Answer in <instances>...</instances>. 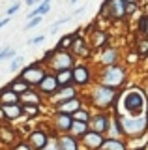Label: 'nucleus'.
Masks as SVG:
<instances>
[{
	"label": "nucleus",
	"mask_w": 148,
	"mask_h": 150,
	"mask_svg": "<svg viewBox=\"0 0 148 150\" xmlns=\"http://www.w3.org/2000/svg\"><path fill=\"white\" fill-rule=\"evenodd\" d=\"M148 109V94L141 86H126L120 90V98L116 101L113 112H118L122 116H141L146 115Z\"/></svg>",
	"instance_id": "1"
},
{
	"label": "nucleus",
	"mask_w": 148,
	"mask_h": 150,
	"mask_svg": "<svg viewBox=\"0 0 148 150\" xmlns=\"http://www.w3.org/2000/svg\"><path fill=\"white\" fill-rule=\"evenodd\" d=\"M82 94H85L86 105L92 111H114L116 101L120 98V90L105 86L101 83H94L90 90H85Z\"/></svg>",
	"instance_id": "2"
},
{
	"label": "nucleus",
	"mask_w": 148,
	"mask_h": 150,
	"mask_svg": "<svg viewBox=\"0 0 148 150\" xmlns=\"http://www.w3.org/2000/svg\"><path fill=\"white\" fill-rule=\"evenodd\" d=\"M96 83L116 88V90H124L129 83V68L124 62L105 66V68H96Z\"/></svg>",
	"instance_id": "3"
},
{
	"label": "nucleus",
	"mask_w": 148,
	"mask_h": 150,
	"mask_svg": "<svg viewBox=\"0 0 148 150\" xmlns=\"http://www.w3.org/2000/svg\"><path fill=\"white\" fill-rule=\"evenodd\" d=\"M41 62L47 66L49 71L58 73V71H62V69H73L79 60L71 54V51H62V49H56V47H54V49H49L47 53L43 54Z\"/></svg>",
	"instance_id": "4"
},
{
	"label": "nucleus",
	"mask_w": 148,
	"mask_h": 150,
	"mask_svg": "<svg viewBox=\"0 0 148 150\" xmlns=\"http://www.w3.org/2000/svg\"><path fill=\"white\" fill-rule=\"evenodd\" d=\"M126 8H128L126 0H103V4L99 8V17L113 23H122L128 19Z\"/></svg>",
	"instance_id": "5"
},
{
	"label": "nucleus",
	"mask_w": 148,
	"mask_h": 150,
	"mask_svg": "<svg viewBox=\"0 0 148 150\" xmlns=\"http://www.w3.org/2000/svg\"><path fill=\"white\" fill-rule=\"evenodd\" d=\"M118 115V112H116ZM122 116V115H120ZM122 124H124V133L126 139H139L142 135L148 133V116L141 115V116H122Z\"/></svg>",
	"instance_id": "6"
},
{
	"label": "nucleus",
	"mask_w": 148,
	"mask_h": 150,
	"mask_svg": "<svg viewBox=\"0 0 148 150\" xmlns=\"http://www.w3.org/2000/svg\"><path fill=\"white\" fill-rule=\"evenodd\" d=\"M96 83V68L90 62H77L73 68V84L85 92V88L92 86Z\"/></svg>",
	"instance_id": "7"
},
{
	"label": "nucleus",
	"mask_w": 148,
	"mask_h": 150,
	"mask_svg": "<svg viewBox=\"0 0 148 150\" xmlns=\"http://www.w3.org/2000/svg\"><path fill=\"white\" fill-rule=\"evenodd\" d=\"M47 73H49L47 66L41 62V60H36V62H32V64L23 66V69L19 71V77L23 79V81L28 83L32 88H36L41 81H43V77Z\"/></svg>",
	"instance_id": "8"
},
{
	"label": "nucleus",
	"mask_w": 148,
	"mask_h": 150,
	"mask_svg": "<svg viewBox=\"0 0 148 150\" xmlns=\"http://www.w3.org/2000/svg\"><path fill=\"white\" fill-rule=\"evenodd\" d=\"M54 137H58L53 129H45V128H32L28 133H26V141L32 144L34 150H45L49 146V143Z\"/></svg>",
	"instance_id": "9"
},
{
	"label": "nucleus",
	"mask_w": 148,
	"mask_h": 150,
	"mask_svg": "<svg viewBox=\"0 0 148 150\" xmlns=\"http://www.w3.org/2000/svg\"><path fill=\"white\" fill-rule=\"evenodd\" d=\"M69 51H71V54L75 56L79 62H90V58H94V49L88 45V40H86L81 32H77L75 40H73V45H71Z\"/></svg>",
	"instance_id": "10"
},
{
	"label": "nucleus",
	"mask_w": 148,
	"mask_h": 150,
	"mask_svg": "<svg viewBox=\"0 0 148 150\" xmlns=\"http://www.w3.org/2000/svg\"><path fill=\"white\" fill-rule=\"evenodd\" d=\"M111 124H113V111H94L88 126H90L92 131L101 133V135L107 137V133L111 129Z\"/></svg>",
	"instance_id": "11"
},
{
	"label": "nucleus",
	"mask_w": 148,
	"mask_h": 150,
	"mask_svg": "<svg viewBox=\"0 0 148 150\" xmlns=\"http://www.w3.org/2000/svg\"><path fill=\"white\" fill-rule=\"evenodd\" d=\"M71 126H73V116L71 115H66V112H54L53 111L51 120H49V128L53 129L56 135L69 133V131H71Z\"/></svg>",
	"instance_id": "12"
},
{
	"label": "nucleus",
	"mask_w": 148,
	"mask_h": 150,
	"mask_svg": "<svg viewBox=\"0 0 148 150\" xmlns=\"http://www.w3.org/2000/svg\"><path fill=\"white\" fill-rule=\"evenodd\" d=\"M86 105V100H85V94H79V96L71 98V100L68 101H62V103H56V105H53V111L54 112H66V115H75L79 109Z\"/></svg>",
	"instance_id": "13"
},
{
	"label": "nucleus",
	"mask_w": 148,
	"mask_h": 150,
	"mask_svg": "<svg viewBox=\"0 0 148 150\" xmlns=\"http://www.w3.org/2000/svg\"><path fill=\"white\" fill-rule=\"evenodd\" d=\"M58 88H60V84H58V81H56V75H54L53 71H49V73L43 77V81H41L38 86H36V90H38L41 96L45 98V101H47V100H51V98H53L54 94L58 92Z\"/></svg>",
	"instance_id": "14"
},
{
	"label": "nucleus",
	"mask_w": 148,
	"mask_h": 150,
	"mask_svg": "<svg viewBox=\"0 0 148 150\" xmlns=\"http://www.w3.org/2000/svg\"><path fill=\"white\" fill-rule=\"evenodd\" d=\"M98 68H105V66H114L120 64V49L114 45H107L98 53V60H96Z\"/></svg>",
	"instance_id": "15"
},
{
	"label": "nucleus",
	"mask_w": 148,
	"mask_h": 150,
	"mask_svg": "<svg viewBox=\"0 0 148 150\" xmlns=\"http://www.w3.org/2000/svg\"><path fill=\"white\" fill-rule=\"evenodd\" d=\"M86 40H88V45L94 51H98V53L109 45V34H107V30H103V28H96V30H92Z\"/></svg>",
	"instance_id": "16"
},
{
	"label": "nucleus",
	"mask_w": 148,
	"mask_h": 150,
	"mask_svg": "<svg viewBox=\"0 0 148 150\" xmlns=\"http://www.w3.org/2000/svg\"><path fill=\"white\" fill-rule=\"evenodd\" d=\"M79 94H82V92L75 86V84H69V86H60V88H58V92L54 94L51 100H47V101L51 103V107H53V105H56V103H62V101L71 100V98L79 96Z\"/></svg>",
	"instance_id": "17"
},
{
	"label": "nucleus",
	"mask_w": 148,
	"mask_h": 150,
	"mask_svg": "<svg viewBox=\"0 0 148 150\" xmlns=\"http://www.w3.org/2000/svg\"><path fill=\"white\" fill-rule=\"evenodd\" d=\"M103 143H105V135L96 133V131H92V129L81 139V146H82V150H101Z\"/></svg>",
	"instance_id": "18"
},
{
	"label": "nucleus",
	"mask_w": 148,
	"mask_h": 150,
	"mask_svg": "<svg viewBox=\"0 0 148 150\" xmlns=\"http://www.w3.org/2000/svg\"><path fill=\"white\" fill-rule=\"evenodd\" d=\"M0 107H2V112H4V118H6V124L25 118V112H23V105H21V103H13V105H0Z\"/></svg>",
	"instance_id": "19"
},
{
	"label": "nucleus",
	"mask_w": 148,
	"mask_h": 150,
	"mask_svg": "<svg viewBox=\"0 0 148 150\" xmlns=\"http://www.w3.org/2000/svg\"><path fill=\"white\" fill-rule=\"evenodd\" d=\"M56 144H58V150H82L81 141L77 137H73L71 133L58 135V137H56Z\"/></svg>",
	"instance_id": "20"
},
{
	"label": "nucleus",
	"mask_w": 148,
	"mask_h": 150,
	"mask_svg": "<svg viewBox=\"0 0 148 150\" xmlns=\"http://www.w3.org/2000/svg\"><path fill=\"white\" fill-rule=\"evenodd\" d=\"M15 141H17V131L10 124H0V146L4 144L10 148Z\"/></svg>",
	"instance_id": "21"
},
{
	"label": "nucleus",
	"mask_w": 148,
	"mask_h": 150,
	"mask_svg": "<svg viewBox=\"0 0 148 150\" xmlns=\"http://www.w3.org/2000/svg\"><path fill=\"white\" fill-rule=\"evenodd\" d=\"M19 101L23 103V105H39L41 107L45 103V98L41 96L36 88H30L28 92H25V94H21V96H19Z\"/></svg>",
	"instance_id": "22"
},
{
	"label": "nucleus",
	"mask_w": 148,
	"mask_h": 150,
	"mask_svg": "<svg viewBox=\"0 0 148 150\" xmlns=\"http://www.w3.org/2000/svg\"><path fill=\"white\" fill-rule=\"evenodd\" d=\"M107 137L111 139H126V133H124V124H122V116L113 112V124H111V129L107 133Z\"/></svg>",
	"instance_id": "23"
},
{
	"label": "nucleus",
	"mask_w": 148,
	"mask_h": 150,
	"mask_svg": "<svg viewBox=\"0 0 148 150\" xmlns=\"http://www.w3.org/2000/svg\"><path fill=\"white\" fill-rule=\"evenodd\" d=\"M101 150H129V141L128 139H111L105 137V143Z\"/></svg>",
	"instance_id": "24"
},
{
	"label": "nucleus",
	"mask_w": 148,
	"mask_h": 150,
	"mask_svg": "<svg viewBox=\"0 0 148 150\" xmlns=\"http://www.w3.org/2000/svg\"><path fill=\"white\" fill-rule=\"evenodd\" d=\"M13 103H21L19 96L13 90H10V86H2L0 88V105H13Z\"/></svg>",
	"instance_id": "25"
},
{
	"label": "nucleus",
	"mask_w": 148,
	"mask_h": 150,
	"mask_svg": "<svg viewBox=\"0 0 148 150\" xmlns=\"http://www.w3.org/2000/svg\"><path fill=\"white\" fill-rule=\"evenodd\" d=\"M8 86H10V90H13L17 94V96H21V94H25V92H28L30 90V84L26 83V81H23V79L19 77V75H17V77H13L10 83H8Z\"/></svg>",
	"instance_id": "26"
},
{
	"label": "nucleus",
	"mask_w": 148,
	"mask_h": 150,
	"mask_svg": "<svg viewBox=\"0 0 148 150\" xmlns=\"http://www.w3.org/2000/svg\"><path fill=\"white\" fill-rule=\"evenodd\" d=\"M133 51L141 56V60H146L148 58V38L139 36L135 40V43H133Z\"/></svg>",
	"instance_id": "27"
},
{
	"label": "nucleus",
	"mask_w": 148,
	"mask_h": 150,
	"mask_svg": "<svg viewBox=\"0 0 148 150\" xmlns=\"http://www.w3.org/2000/svg\"><path fill=\"white\" fill-rule=\"evenodd\" d=\"M49 11H51V0H43L39 6H36L28 15H26V21H30V19H34V17H43V15H47Z\"/></svg>",
	"instance_id": "28"
},
{
	"label": "nucleus",
	"mask_w": 148,
	"mask_h": 150,
	"mask_svg": "<svg viewBox=\"0 0 148 150\" xmlns=\"http://www.w3.org/2000/svg\"><path fill=\"white\" fill-rule=\"evenodd\" d=\"M90 131V126L86 124V122H79V120H73V126H71V131L69 133L73 135V137H77V139H82L86 133Z\"/></svg>",
	"instance_id": "29"
},
{
	"label": "nucleus",
	"mask_w": 148,
	"mask_h": 150,
	"mask_svg": "<svg viewBox=\"0 0 148 150\" xmlns=\"http://www.w3.org/2000/svg\"><path fill=\"white\" fill-rule=\"evenodd\" d=\"M56 75V81L60 86H69L73 84V69H62V71L54 73Z\"/></svg>",
	"instance_id": "30"
},
{
	"label": "nucleus",
	"mask_w": 148,
	"mask_h": 150,
	"mask_svg": "<svg viewBox=\"0 0 148 150\" xmlns=\"http://www.w3.org/2000/svg\"><path fill=\"white\" fill-rule=\"evenodd\" d=\"M23 112H25V118L23 120H36L41 115V107L39 105H23Z\"/></svg>",
	"instance_id": "31"
},
{
	"label": "nucleus",
	"mask_w": 148,
	"mask_h": 150,
	"mask_svg": "<svg viewBox=\"0 0 148 150\" xmlns=\"http://www.w3.org/2000/svg\"><path fill=\"white\" fill-rule=\"evenodd\" d=\"M75 36H77V32H71V34H64V36L58 40V43H56V49L69 51V49H71V45H73V40H75Z\"/></svg>",
	"instance_id": "32"
},
{
	"label": "nucleus",
	"mask_w": 148,
	"mask_h": 150,
	"mask_svg": "<svg viewBox=\"0 0 148 150\" xmlns=\"http://www.w3.org/2000/svg\"><path fill=\"white\" fill-rule=\"evenodd\" d=\"M92 115H94V111H92L88 105H85L82 109H79L75 115H73V120H79V122H86V124H90Z\"/></svg>",
	"instance_id": "33"
},
{
	"label": "nucleus",
	"mask_w": 148,
	"mask_h": 150,
	"mask_svg": "<svg viewBox=\"0 0 148 150\" xmlns=\"http://www.w3.org/2000/svg\"><path fill=\"white\" fill-rule=\"evenodd\" d=\"M137 32H139V36L148 38V11L142 13V15L139 17V21H137Z\"/></svg>",
	"instance_id": "34"
},
{
	"label": "nucleus",
	"mask_w": 148,
	"mask_h": 150,
	"mask_svg": "<svg viewBox=\"0 0 148 150\" xmlns=\"http://www.w3.org/2000/svg\"><path fill=\"white\" fill-rule=\"evenodd\" d=\"M73 19V15H66V17H60L58 21H54L53 25H51V28H49V34H56L58 32V26H62V25H66V23H69Z\"/></svg>",
	"instance_id": "35"
},
{
	"label": "nucleus",
	"mask_w": 148,
	"mask_h": 150,
	"mask_svg": "<svg viewBox=\"0 0 148 150\" xmlns=\"http://www.w3.org/2000/svg\"><path fill=\"white\" fill-rule=\"evenodd\" d=\"M10 150H34V148H32V144L26 139H17L10 146Z\"/></svg>",
	"instance_id": "36"
},
{
	"label": "nucleus",
	"mask_w": 148,
	"mask_h": 150,
	"mask_svg": "<svg viewBox=\"0 0 148 150\" xmlns=\"http://www.w3.org/2000/svg\"><path fill=\"white\" fill-rule=\"evenodd\" d=\"M23 62H25V56L17 54L15 58L11 60V64H10V71H11V73H15L17 69H19V71H21V69H23Z\"/></svg>",
	"instance_id": "37"
},
{
	"label": "nucleus",
	"mask_w": 148,
	"mask_h": 150,
	"mask_svg": "<svg viewBox=\"0 0 148 150\" xmlns=\"http://www.w3.org/2000/svg\"><path fill=\"white\" fill-rule=\"evenodd\" d=\"M139 60H141V56H139V54L135 53V51H131V53H128V54H126V62H124V64H126L128 68H129V66H131V64L139 62Z\"/></svg>",
	"instance_id": "38"
},
{
	"label": "nucleus",
	"mask_w": 148,
	"mask_h": 150,
	"mask_svg": "<svg viewBox=\"0 0 148 150\" xmlns=\"http://www.w3.org/2000/svg\"><path fill=\"white\" fill-rule=\"evenodd\" d=\"M21 6H23V4L19 2V0H17V2H13L11 6L6 9V17H11V15H15V13H17V11L21 9Z\"/></svg>",
	"instance_id": "39"
},
{
	"label": "nucleus",
	"mask_w": 148,
	"mask_h": 150,
	"mask_svg": "<svg viewBox=\"0 0 148 150\" xmlns=\"http://www.w3.org/2000/svg\"><path fill=\"white\" fill-rule=\"evenodd\" d=\"M41 21H43V17H34V19H30V21H26L25 30H32V28H36L38 25H41Z\"/></svg>",
	"instance_id": "40"
},
{
	"label": "nucleus",
	"mask_w": 148,
	"mask_h": 150,
	"mask_svg": "<svg viewBox=\"0 0 148 150\" xmlns=\"http://www.w3.org/2000/svg\"><path fill=\"white\" fill-rule=\"evenodd\" d=\"M126 11H128V19L131 17V15H137V11H139V2H128Z\"/></svg>",
	"instance_id": "41"
},
{
	"label": "nucleus",
	"mask_w": 148,
	"mask_h": 150,
	"mask_svg": "<svg viewBox=\"0 0 148 150\" xmlns=\"http://www.w3.org/2000/svg\"><path fill=\"white\" fill-rule=\"evenodd\" d=\"M43 41H45V36L41 34V36H36L32 40H28V45H38V43H43Z\"/></svg>",
	"instance_id": "42"
},
{
	"label": "nucleus",
	"mask_w": 148,
	"mask_h": 150,
	"mask_svg": "<svg viewBox=\"0 0 148 150\" xmlns=\"http://www.w3.org/2000/svg\"><path fill=\"white\" fill-rule=\"evenodd\" d=\"M10 49H11L10 45H2V47H0V60H6V53Z\"/></svg>",
	"instance_id": "43"
},
{
	"label": "nucleus",
	"mask_w": 148,
	"mask_h": 150,
	"mask_svg": "<svg viewBox=\"0 0 148 150\" xmlns=\"http://www.w3.org/2000/svg\"><path fill=\"white\" fill-rule=\"evenodd\" d=\"M85 11H86V6H81V8H77L75 11L71 13V15H73V17H79V15H82V13H85Z\"/></svg>",
	"instance_id": "44"
},
{
	"label": "nucleus",
	"mask_w": 148,
	"mask_h": 150,
	"mask_svg": "<svg viewBox=\"0 0 148 150\" xmlns=\"http://www.w3.org/2000/svg\"><path fill=\"white\" fill-rule=\"evenodd\" d=\"M45 150H58V144H56V137H54L53 141H51V143H49V146L45 148Z\"/></svg>",
	"instance_id": "45"
},
{
	"label": "nucleus",
	"mask_w": 148,
	"mask_h": 150,
	"mask_svg": "<svg viewBox=\"0 0 148 150\" xmlns=\"http://www.w3.org/2000/svg\"><path fill=\"white\" fill-rule=\"evenodd\" d=\"M10 21H11V17H4V19H0V30H2V28L6 26Z\"/></svg>",
	"instance_id": "46"
},
{
	"label": "nucleus",
	"mask_w": 148,
	"mask_h": 150,
	"mask_svg": "<svg viewBox=\"0 0 148 150\" xmlns=\"http://www.w3.org/2000/svg\"><path fill=\"white\" fill-rule=\"evenodd\" d=\"M25 6H30L32 8V6H36V4H34V0H25Z\"/></svg>",
	"instance_id": "47"
},
{
	"label": "nucleus",
	"mask_w": 148,
	"mask_h": 150,
	"mask_svg": "<svg viewBox=\"0 0 148 150\" xmlns=\"http://www.w3.org/2000/svg\"><path fill=\"white\" fill-rule=\"evenodd\" d=\"M129 150H146V144H142V146H135V148H129Z\"/></svg>",
	"instance_id": "48"
},
{
	"label": "nucleus",
	"mask_w": 148,
	"mask_h": 150,
	"mask_svg": "<svg viewBox=\"0 0 148 150\" xmlns=\"http://www.w3.org/2000/svg\"><path fill=\"white\" fill-rule=\"evenodd\" d=\"M77 2H79V0H68V4H71V6H73V4H77Z\"/></svg>",
	"instance_id": "49"
},
{
	"label": "nucleus",
	"mask_w": 148,
	"mask_h": 150,
	"mask_svg": "<svg viewBox=\"0 0 148 150\" xmlns=\"http://www.w3.org/2000/svg\"><path fill=\"white\" fill-rule=\"evenodd\" d=\"M41 2H43V0H34V4H36V6H39Z\"/></svg>",
	"instance_id": "50"
},
{
	"label": "nucleus",
	"mask_w": 148,
	"mask_h": 150,
	"mask_svg": "<svg viewBox=\"0 0 148 150\" xmlns=\"http://www.w3.org/2000/svg\"><path fill=\"white\" fill-rule=\"evenodd\" d=\"M139 2H148V0H139Z\"/></svg>",
	"instance_id": "51"
},
{
	"label": "nucleus",
	"mask_w": 148,
	"mask_h": 150,
	"mask_svg": "<svg viewBox=\"0 0 148 150\" xmlns=\"http://www.w3.org/2000/svg\"><path fill=\"white\" fill-rule=\"evenodd\" d=\"M146 116H148V109H146Z\"/></svg>",
	"instance_id": "52"
},
{
	"label": "nucleus",
	"mask_w": 148,
	"mask_h": 150,
	"mask_svg": "<svg viewBox=\"0 0 148 150\" xmlns=\"http://www.w3.org/2000/svg\"><path fill=\"white\" fill-rule=\"evenodd\" d=\"M0 150H2V148H0Z\"/></svg>",
	"instance_id": "53"
}]
</instances>
